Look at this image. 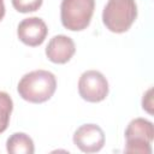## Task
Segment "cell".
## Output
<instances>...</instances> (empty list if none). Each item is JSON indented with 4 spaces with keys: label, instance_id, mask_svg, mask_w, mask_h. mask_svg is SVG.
Segmentation results:
<instances>
[{
    "label": "cell",
    "instance_id": "cell-1",
    "mask_svg": "<svg viewBox=\"0 0 154 154\" xmlns=\"http://www.w3.org/2000/svg\"><path fill=\"white\" fill-rule=\"evenodd\" d=\"M55 89V76L47 70H35L25 73L17 87L19 96L31 103L46 102L53 96Z\"/></svg>",
    "mask_w": 154,
    "mask_h": 154
},
{
    "label": "cell",
    "instance_id": "cell-2",
    "mask_svg": "<svg viewBox=\"0 0 154 154\" xmlns=\"http://www.w3.org/2000/svg\"><path fill=\"white\" fill-rule=\"evenodd\" d=\"M136 17L137 5L135 0H108L102 11L105 26L116 34L128 31Z\"/></svg>",
    "mask_w": 154,
    "mask_h": 154
},
{
    "label": "cell",
    "instance_id": "cell-3",
    "mask_svg": "<svg viewBox=\"0 0 154 154\" xmlns=\"http://www.w3.org/2000/svg\"><path fill=\"white\" fill-rule=\"evenodd\" d=\"M95 0H63L60 19L64 28L71 31L84 30L93 17Z\"/></svg>",
    "mask_w": 154,
    "mask_h": 154
},
{
    "label": "cell",
    "instance_id": "cell-4",
    "mask_svg": "<svg viewBox=\"0 0 154 154\" xmlns=\"http://www.w3.org/2000/svg\"><path fill=\"white\" fill-rule=\"evenodd\" d=\"M154 138L153 123L144 118L132 119L125 129V147L126 153H141L150 154V143Z\"/></svg>",
    "mask_w": 154,
    "mask_h": 154
},
{
    "label": "cell",
    "instance_id": "cell-5",
    "mask_svg": "<svg viewBox=\"0 0 154 154\" xmlns=\"http://www.w3.org/2000/svg\"><path fill=\"white\" fill-rule=\"evenodd\" d=\"M78 93L88 102H100L108 95V82L100 71L88 70L79 77Z\"/></svg>",
    "mask_w": 154,
    "mask_h": 154
},
{
    "label": "cell",
    "instance_id": "cell-6",
    "mask_svg": "<svg viewBox=\"0 0 154 154\" xmlns=\"http://www.w3.org/2000/svg\"><path fill=\"white\" fill-rule=\"evenodd\" d=\"M73 143L84 153H96L105 144L103 130L96 124H83L75 131Z\"/></svg>",
    "mask_w": 154,
    "mask_h": 154
},
{
    "label": "cell",
    "instance_id": "cell-7",
    "mask_svg": "<svg viewBox=\"0 0 154 154\" xmlns=\"http://www.w3.org/2000/svg\"><path fill=\"white\" fill-rule=\"evenodd\" d=\"M48 34V28L43 19L38 17H29L23 19L17 28L18 38L26 46L36 47L43 43Z\"/></svg>",
    "mask_w": 154,
    "mask_h": 154
},
{
    "label": "cell",
    "instance_id": "cell-8",
    "mask_svg": "<svg viewBox=\"0 0 154 154\" xmlns=\"http://www.w3.org/2000/svg\"><path fill=\"white\" fill-rule=\"evenodd\" d=\"M75 52H76L75 42L71 37L66 35L53 36L46 47V55L48 60H51L54 64L67 63L73 57Z\"/></svg>",
    "mask_w": 154,
    "mask_h": 154
},
{
    "label": "cell",
    "instance_id": "cell-9",
    "mask_svg": "<svg viewBox=\"0 0 154 154\" xmlns=\"http://www.w3.org/2000/svg\"><path fill=\"white\" fill-rule=\"evenodd\" d=\"M6 150L10 154H32L35 147L29 135L24 132H14L6 141Z\"/></svg>",
    "mask_w": 154,
    "mask_h": 154
},
{
    "label": "cell",
    "instance_id": "cell-10",
    "mask_svg": "<svg viewBox=\"0 0 154 154\" xmlns=\"http://www.w3.org/2000/svg\"><path fill=\"white\" fill-rule=\"evenodd\" d=\"M13 109V101L6 91H0V134H2L10 123Z\"/></svg>",
    "mask_w": 154,
    "mask_h": 154
},
{
    "label": "cell",
    "instance_id": "cell-11",
    "mask_svg": "<svg viewBox=\"0 0 154 154\" xmlns=\"http://www.w3.org/2000/svg\"><path fill=\"white\" fill-rule=\"evenodd\" d=\"M12 6L14 10H17L20 13H29V12H35L37 11L43 0H11Z\"/></svg>",
    "mask_w": 154,
    "mask_h": 154
},
{
    "label": "cell",
    "instance_id": "cell-12",
    "mask_svg": "<svg viewBox=\"0 0 154 154\" xmlns=\"http://www.w3.org/2000/svg\"><path fill=\"white\" fill-rule=\"evenodd\" d=\"M152 89H149L144 95H143V100H142V107L143 109H146L148 113H152Z\"/></svg>",
    "mask_w": 154,
    "mask_h": 154
},
{
    "label": "cell",
    "instance_id": "cell-13",
    "mask_svg": "<svg viewBox=\"0 0 154 154\" xmlns=\"http://www.w3.org/2000/svg\"><path fill=\"white\" fill-rule=\"evenodd\" d=\"M5 16V5H4V0H0V20L4 18Z\"/></svg>",
    "mask_w": 154,
    "mask_h": 154
}]
</instances>
